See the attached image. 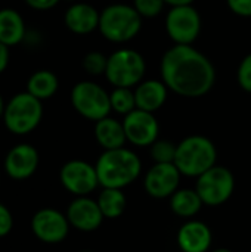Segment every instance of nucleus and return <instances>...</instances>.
I'll return each mask as SVG.
<instances>
[{
  "label": "nucleus",
  "instance_id": "1",
  "mask_svg": "<svg viewBox=\"0 0 251 252\" xmlns=\"http://www.w3.org/2000/svg\"><path fill=\"white\" fill-rule=\"evenodd\" d=\"M160 69L167 89L182 97H203L213 89L216 81L215 65L192 44H175L170 47L163 55Z\"/></svg>",
  "mask_w": 251,
  "mask_h": 252
},
{
  "label": "nucleus",
  "instance_id": "2",
  "mask_svg": "<svg viewBox=\"0 0 251 252\" xmlns=\"http://www.w3.org/2000/svg\"><path fill=\"white\" fill-rule=\"evenodd\" d=\"M99 186L124 189L135 183L142 173V161L127 148L104 151L95 164Z\"/></svg>",
  "mask_w": 251,
  "mask_h": 252
},
{
  "label": "nucleus",
  "instance_id": "3",
  "mask_svg": "<svg viewBox=\"0 0 251 252\" xmlns=\"http://www.w3.org/2000/svg\"><path fill=\"white\" fill-rule=\"evenodd\" d=\"M217 162V149L215 143L200 134L188 136L178 143L175 165L185 177H200Z\"/></svg>",
  "mask_w": 251,
  "mask_h": 252
},
{
  "label": "nucleus",
  "instance_id": "4",
  "mask_svg": "<svg viewBox=\"0 0 251 252\" xmlns=\"http://www.w3.org/2000/svg\"><path fill=\"white\" fill-rule=\"evenodd\" d=\"M98 28L108 41L126 43L139 34L142 28V16L130 4L114 3L101 12Z\"/></svg>",
  "mask_w": 251,
  "mask_h": 252
},
{
  "label": "nucleus",
  "instance_id": "5",
  "mask_svg": "<svg viewBox=\"0 0 251 252\" xmlns=\"http://www.w3.org/2000/svg\"><path fill=\"white\" fill-rule=\"evenodd\" d=\"M43 106L41 100L28 92L15 94L6 105L3 121L6 128L13 134H28L41 121Z\"/></svg>",
  "mask_w": 251,
  "mask_h": 252
},
{
  "label": "nucleus",
  "instance_id": "6",
  "mask_svg": "<svg viewBox=\"0 0 251 252\" xmlns=\"http://www.w3.org/2000/svg\"><path fill=\"white\" fill-rule=\"evenodd\" d=\"M145 58L133 49H118L108 56L105 77L114 87H133L143 81Z\"/></svg>",
  "mask_w": 251,
  "mask_h": 252
},
{
  "label": "nucleus",
  "instance_id": "7",
  "mask_svg": "<svg viewBox=\"0 0 251 252\" xmlns=\"http://www.w3.org/2000/svg\"><path fill=\"white\" fill-rule=\"evenodd\" d=\"M195 190L207 207H220L231 199L235 190V177L223 165H213L197 177Z\"/></svg>",
  "mask_w": 251,
  "mask_h": 252
},
{
  "label": "nucleus",
  "instance_id": "8",
  "mask_svg": "<svg viewBox=\"0 0 251 252\" xmlns=\"http://www.w3.org/2000/svg\"><path fill=\"white\" fill-rule=\"evenodd\" d=\"M71 103L81 117L95 123L109 117L112 111L109 94L93 81L77 83L71 90Z\"/></svg>",
  "mask_w": 251,
  "mask_h": 252
},
{
  "label": "nucleus",
  "instance_id": "9",
  "mask_svg": "<svg viewBox=\"0 0 251 252\" xmlns=\"http://www.w3.org/2000/svg\"><path fill=\"white\" fill-rule=\"evenodd\" d=\"M166 31L176 44H192L201 31V16L192 6H175L167 12Z\"/></svg>",
  "mask_w": 251,
  "mask_h": 252
},
{
  "label": "nucleus",
  "instance_id": "10",
  "mask_svg": "<svg viewBox=\"0 0 251 252\" xmlns=\"http://www.w3.org/2000/svg\"><path fill=\"white\" fill-rule=\"evenodd\" d=\"M61 185L75 196H89L99 186L95 165L83 159L65 162L59 171Z\"/></svg>",
  "mask_w": 251,
  "mask_h": 252
},
{
  "label": "nucleus",
  "instance_id": "11",
  "mask_svg": "<svg viewBox=\"0 0 251 252\" xmlns=\"http://www.w3.org/2000/svg\"><path fill=\"white\" fill-rule=\"evenodd\" d=\"M123 127L127 142L138 148H149L160 134V124L154 112H148L139 108L124 115Z\"/></svg>",
  "mask_w": 251,
  "mask_h": 252
},
{
  "label": "nucleus",
  "instance_id": "12",
  "mask_svg": "<svg viewBox=\"0 0 251 252\" xmlns=\"http://www.w3.org/2000/svg\"><path fill=\"white\" fill-rule=\"evenodd\" d=\"M70 221L67 214L55 208H41L31 219V230L34 236L44 244H59L70 233Z\"/></svg>",
  "mask_w": 251,
  "mask_h": 252
},
{
  "label": "nucleus",
  "instance_id": "13",
  "mask_svg": "<svg viewBox=\"0 0 251 252\" xmlns=\"http://www.w3.org/2000/svg\"><path fill=\"white\" fill-rule=\"evenodd\" d=\"M180 179L182 174L175 162H154V165L145 173L143 188L154 199H170V196L179 189Z\"/></svg>",
  "mask_w": 251,
  "mask_h": 252
},
{
  "label": "nucleus",
  "instance_id": "14",
  "mask_svg": "<svg viewBox=\"0 0 251 252\" xmlns=\"http://www.w3.org/2000/svg\"><path fill=\"white\" fill-rule=\"evenodd\" d=\"M65 214L71 227L84 233L98 230L105 220L98 201L90 196H75L70 202Z\"/></svg>",
  "mask_w": 251,
  "mask_h": 252
},
{
  "label": "nucleus",
  "instance_id": "15",
  "mask_svg": "<svg viewBox=\"0 0 251 252\" xmlns=\"http://www.w3.org/2000/svg\"><path fill=\"white\" fill-rule=\"evenodd\" d=\"M38 167V152L28 143L13 146L4 158V171L13 180L31 177Z\"/></svg>",
  "mask_w": 251,
  "mask_h": 252
},
{
  "label": "nucleus",
  "instance_id": "16",
  "mask_svg": "<svg viewBox=\"0 0 251 252\" xmlns=\"http://www.w3.org/2000/svg\"><path fill=\"white\" fill-rule=\"evenodd\" d=\"M176 241L182 252H210L213 232L204 221L189 219L179 227Z\"/></svg>",
  "mask_w": 251,
  "mask_h": 252
},
{
  "label": "nucleus",
  "instance_id": "17",
  "mask_svg": "<svg viewBox=\"0 0 251 252\" xmlns=\"http://www.w3.org/2000/svg\"><path fill=\"white\" fill-rule=\"evenodd\" d=\"M99 16L101 12L92 4L74 3L65 12V25L75 34H89L99 27Z\"/></svg>",
  "mask_w": 251,
  "mask_h": 252
},
{
  "label": "nucleus",
  "instance_id": "18",
  "mask_svg": "<svg viewBox=\"0 0 251 252\" xmlns=\"http://www.w3.org/2000/svg\"><path fill=\"white\" fill-rule=\"evenodd\" d=\"M167 93L169 89L163 80H145L139 83L135 90L136 108L148 112H155L166 103Z\"/></svg>",
  "mask_w": 251,
  "mask_h": 252
},
{
  "label": "nucleus",
  "instance_id": "19",
  "mask_svg": "<svg viewBox=\"0 0 251 252\" xmlns=\"http://www.w3.org/2000/svg\"><path fill=\"white\" fill-rule=\"evenodd\" d=\"M95 139L104 148V151L124 148L127 143L123 121L111 117H105L95 124Z\"/></svg>",
  "mask_w": 251,
  "mask_h": 252
},
{
  "label": "nucleus",
  "instance_id": "20",
  "mask_svg": "<svg viewBox=\"0 0 251 252\" xmlns=\"http://www.w3.org/2000/svg\"><path fill=\"white\" fill-rule=\"evenodd\" d=\"M25 35V24L22 16L15 9H1L0 10V43L15 46L22 41Z\"/></svg>",
  "mask_w": 251,
  "mask_h": 252
},
{
  "label": "nucleus",
  "instance_id": "21",
  "mask_svg": "<svg viewBox=\"0 0 251 252\" xmlns=\"http://www.w3.org/2000/svg\"><path fill=\"white\" fill-rule=\"evenodd\" d=\"M203 201L194 189H178L170 196V208L173 214L182 219H194L203 208Z\"/></svg>",
  "mask_w": 251,
  "mask_h": 252
},
{
  "label": "nucleus",
  "instance_id": "22",
  "mask_svg": "<svg viewBox=\"0 0 251 252\" xmlns=\"http://www.w3.org/2000/svg\"><path fill=\"white\" fill-rule=\"evenodd\" d=\"M98 205L105 219L114 220L123 216L127 207V198L123 189H112V188H102L98 198Z\"/></svg>",
  "mask_w": 251,
  "mask_h": 252
},
{
  "label": "nucleus",
  "instance_id": "23",
  "mask_svg": "<svg viewBox=\"0 0 251 252\" xmlns=\"http://www.w3.org/2000/svg\"><path fill=\"white\" fill-rule=\"evenodd\" d=\"M58 86H59L58 77H56L52 71L41 69V71L34 72V74L28 78L27 92L31 93L34 97H37V99H40V100H44V99L52 97V96L56 93Z\"/></svg>",
  "mask_w": 251,
  "mask_h": 252
},
{
  "label": "nucleus",
  "instance_id": "24",
  "mask_svg": "<svg viewBox=\"0 0 251 252\" xmlns=\"http://www.w3.org/2000/svg\"><path fill=\"white\" fill-rule=\"evenodd\" d=\"M111 99V108L120 115H127L133 109H136V99H135V90L130 87H115L109 93Z\"/></svg>",
  "mask_w": 251,
  "mask_h": 252
},
{
  "label": "nucleus",
  "instance_id": "25",
  "mask_svg": "<svg viewBox=\"0 0 251 252\" xmlns=\"http://www.w3.org/2000/svg\"><path fill=\"white\" fill-rule=\"evenodd\" d=\"M176 148L172 140L166 139H157L151 146H149V154L154 162L157 164H164V162H175L176 157Z\"/></svg>",
  "mask_w": 251,
  "mask_h": 252
},
{
  "label": "nucleus",
  "instance_id": "26",
  "mask_svg": "<svg viewBox=\"0 0 251 252\" xmlns=\"http://www.w3.org/2000/svg\"><path fill=\"white\" fill-rule=\"evenodd\" d=\"M108 58L101 52H89L83 58V68L90 75H101L107 71Z\"/></svg>",
  "mask_w": 251,
  "mask_h": 252
},
{
  "label": "nucleus",
  "instance_id": "27",
  "mask_svg": "<svg viewBox=\"0 0 251 252\" xmlns=\"http://www.w3.org/2000/svg\"><path fill=\"white\" fill-rule=\"evenodd\" d=\"M164 0H133V7L142 18H154L164 9Z\"/></svg>",
  "mask_w": 251,
  "mask_h": 252
},
{
  "label": "nucleus",
  "instance_id": "28",
  "mask_svg": "<svg viewBox=\"0 0 251 252\" xmlns=\"http://www.w3.org/2000/svg\"><path fill=\"white\" fill-rule=\"evenodd\" d=\"M237 77H238V83L240 86L246 90L251 93V53L247 55L240 66H238V72H237Z\"/></svg>",
  "mask_w": 251,
  "mask_h": 252
},
{
  "label": "nucleus",
  "instance_id": "29",
  "mask_svg": "<svg viewBox=\"0 0 251 252\" xmlns=\"http://www.w3.org/2000/svg\"><path fill=\"white\" fill-rule=\"evenodd\" d=\"M12 227H13V217L9 208L0 202V238L9 235Z\"/></svg>",
  "mask_w": 251,
  "mask_h": 252
},
{
  "label": "nucleus",
  "instance_id": "30",
  "mask_svg": "<svg viewBox=\"0 0 251 252\" xmlns=\"http://www.w3.org/2000/svg\"><path fill=\"white\" fill-rule=\"evenodd\" d=\"M226 3L235 15L244 18L251 16V0H226Z\"/></svg>",
  "mask_w": 251,
  "mask_h": 252
},
{
  "label": "nucleus",
  "instance_id": "31",
  "mask_svg": "<svg viewBox=\"0 0 251 252\" xmlns=\"http://www.w3.org/2000/svg\"><path fill=\"white\" fill-rule=\"evenodd\" d=\"M25 3L28 6H31L33 9L46 10V9H50L53 6H56L59 3V0H25Z\"/></svg>",
  "mask_w": 251,
  "mask_h": 252
},
{
  "label": "nucleus",
  "instance_id": "32",
  "mask_svg": "<svg viewBox=\"0 0 251 252\" xmlns=\"http://www.w3.org/2000/svg\"><path fill=\"white\" fill-rule=\"evenodd\" d=\"M7 63H9V47L0 43V74L6 69Z\"/></svg>",
  "mask_w": 251,
  "mask_h": 252
},
{
  "label": "nucleus",
  "instance_id": "33",
  "mask_svg": "<svg viewBox=\"0 0 251 252\" xmlns=\"http://www.w3.org/2000/svg\"><path fill=\"white\" fill-rule=\"evenodd\" d=\"M166 4H170L172 7L175 6H188V4H192L194 0H164Z\"/></svg>",
  "mask_w": 251,
  "mask_h": 252
},
{
  "label": "nucleus",
  "instance_id": "34",
  "mask_svg": "<svg viewBox=\"0 0 251 252\" xmlns=\"http://www.w3.org/2000/svg\"><path fill=\"white\" fill-rule=\"evenodd\" d=\"M4 108H6V105H4L3 97H1V94H0V118H1V117H3V114H4Z\"/></svg>",
  "mask_w": 251,
  "mask_h": 252
},
{
  "label": "nucleus",
  "instance_id": "35",
  "mask_svg": "<svg viewBox=\"0 0 251 252\" xmlns=\"http://www.w3.org/2000/svg\"><path fill=\"white\" fill-rule=\"evenodd\" d=\"M210 252H232L231 250H228V248H217V250H212Z\"/></svg>",
  "mask_w": 251,
  "mask_h": 252
},
{
  "label": "nucleus",
  "instance_id": "36",
  "mask_svg": "<svg viewBox=\"0 0 251 252\" xmlns=\"http://www.w3.org/2000/svg\"><path fill=\"white\" fill-rule=\"evenodd\" d=\"M81 252H92V251H81Z\"/></svg>",
  "mask_w": 251,
  "mask_h": 252
}]
</instances>
